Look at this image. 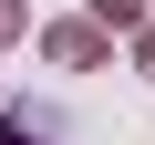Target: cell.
<instances>
[{
	"label": "cell",
	"mask_w": 155,
	"mask_h": 145,
	"mask_svg": "<svg viewBox=\"0 0 155 145\" xmlns=\"http://www.w3.org/2000/svg\"><path fill=\"white\" fill-rule=\"evenodd\" d=\"M0 145H52V135H31L21 114H0Z\"/></svg>",
	"instance_id": "obj_1"
}]
</instances>
